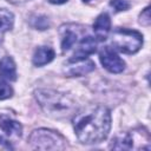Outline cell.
Instances as JSON below:
<instances>
[{"mask_svg": "<svg viewBox=\"0 0 151 151\" xmlns=\"http://www.w3.org/2000/svg\"><path fill=\"white\" fill-rule=\"evenodd\" d=\"M73 129L83 144H97L106 139L111 129V113L105 106H90L74 113Z\"/></svg>", "mask_w": 151, "mask_h": 151, "instance_id": "cell-1", "label": "cell"}, {"mask_svg": "<svg viewBox=\"0 0 151 151\" xmlns=\"http://www.w3.org/2000/svg\"><path fill=\"white\" fill-rule=\"evenodd\" d=\"M34 96L41 109L53 118H66L74 116L77 112L76 101L65 93L54 90L39 88L34 92Z\"/></svg>", "mask_w": 151, "mask_h": 151, "instance_id": "cell-2", "label": "cell"}, {"mask_svg": "<svg viewBox=\"0 0 151 151\" xmlns=\"http://www.w3.org/2000/svg\"><path fill=\"white\" fill-rule=\"evenodd\" d=\"M111 42L119 52L133 54L143 46V35L136 29L116 28L111 35Z\"/></svg>", "mask_w": 151, "mask_h": 151, "instance_id": "cell-3", "label": "cell"}, {"mask_svg": "<svg viewBox=\"0 0 151 151\" xmlns=\"http://www.w3.org/2000/svg\"><path fill=\"white\" fill-rule=\"evenodd\" d=\"M28 143L38 150H64L67 147V140L64 136L48 129L34 130L28 138Z\"/></svg>", "mask_w": 151, "mask_h": 151, "instance_id": "cell-4", "label": "cell"}, {"mask_svg": "<svg viewBox=\"0 0 151 151\" xmlns=\"http://www.w3.org/2000/svg\"><path fill=\"white\" fill-rule=\"evenodd\" d=\"M99 60L101 65L111 73H120L125 68V61L110 46H104L99 52Z\"/></svg>", "mask_w": 151, "mask_h": 151, "instance_id": "cell-5", "label": "cell"}, {"mask_svg": "<svg viewBox=\"0 0 151 151\" xmlns=\"http://www.w3.org/2000/svg\"><path fill=\"white\" fill-rule=\"evenodd\" d=\"M78 25H73V24H67V25H63L59 28V34L61 38V51L66 52L68 51L78 40V37L80 34V32H83L85 28H77Z\"/></svg>", "mask_w": 151, "mask_h": 151, "instance_id": "cell-6", "label": "cell"}, {"mask_svg": "<svg viewBox=\"0 0 151 151\" xmlns=\"http://www.w3.org/2000/svg\"><path fill=\"white\" fill-rule=\"evenodd\" d=\"M97 50V39L87 35L84 37L83 40L80 41L78 48L76 50V52L73 53V55L70 58L68 61L74 63V61H80V60H85L88 55H91L92 53H94Z\"/></svg>", "mask_w": 151, "mask_h": 151, "instance_id": "cell-7", "label": "cell"}, {"mask_svg": "<svg viewBox=\"0 0 151 151\" xmlns=\"http://www.w3.org/2000/svg\"><path fill=\"white\" fill-rule=\"evenodd\" d=\"M0 129L11 138L19 139L22 134V126L19 122L12 119L7 114H0Z\"/></svg>", "mask_w": 151, "mask_h": 151, "instance_id": "cell-8", "label": "cell"}, {"mask_svg": "<svg viewBox=\"0 0 151 151\" xmlns=\"http://www.w3.org/2000/svg\"><path fill=\"white\" fill-rule=\"evenodd\" d=\"M138 132H122L117 134L111 143V149L114 150H132L134 149V142Z\"/></svg>", "mask_w": 151, "mask_h": 151, "instance_id": "cell-9", "label": "cell"}, {"mask_svg": "<svg viewBox=\"0 0 151 151\" xmlns=\"http://www.w3.org/2000/svg\"><path fill=\"white\" fill-rule=\"evenodd\" d=\"M68 64L70 65L65 68V72L70 77H80L94 70V63L86 59L80 61H74V63L68 61Z\"/></svg>", "mask_w": 151, "mask_h": 151, "instance_id": "cell-10", "label": "cell"}, {"mask_svg": "<svg viewBox=\"0 0 151 151\" xmlns=\"http://www.w3.org/2000/svg\"><path fill=\"white\" fill-rule=\"evenodd\" d=\"M111 28V20L109 14L101 13L97 17L93 24V32L98 40H105L107 38V34L110 33Z\"/></svg>", "mask_w": 151, "mask_h": 151, "instance_id": "cell-11", "label": "cell"}, {"mask_svg": "<svg viewBox=\"0 0 151 151\" xmlns=\"http://www.w3.org/2000/svg\"><path fill=\"white\" fill-rule=\"evenodd\" d=\"M0 77L6 80L17 79V67L15 63L11 57H4L0 60Z\"/></svg>", "mask_w": 151, "mask_h": 151, "instance_id": "cell-12", "label": "cell"}, {"mask_svg": "<svg viewBox=\"0 0 151 151\" xmlns=\"http://www.w3.org/2000/svg\"><path fill=\"white\" fill-rule=\"evenodd\" d=\"M54 58V51L48 46H41L35 50L33 54V64L35 66H44L51 63Z\"/></svg>", "mask_w": 151, "mask_h": 151, "instance_id": "cell-13", "label": "cell"}, {"mask_svg": "<svg viewBox=\"0 0 151 151\" xmlns=\"http://www.w3.org/2000/svg\"><path fill=\"white\" fill-rule=\"evenodd\" d=\"M14 24V15L6 8H0V32L5 33L12 29Z\"/></svg>", "mask_w": 151, "mask_h": 151, "instance_id": "cell-14", "label": "cell"}, {"mask_svg": "<svg viewBox=\"0 0 151 151\" xmlns=\"http://www.w3.org/2000/svg\"><path fill=\"white\" fill-rule=\"evenodd\" d=\"M31 25H32V27H34V28H37V29H46V28H48L50 22H48L47 17L38 15V17L32 18Z\"/></svg>", "mask_w": 151, "mask_h": 151, "instance_id": "cell-15", "label": "cell"}, {"mask_svg": "<svg viewBox=\"0 0 151 151\" xmlns=\"http://www.w3.org/2000/svg\"><path fill=\"white\" fill-rule=\"evenodd\" d=\"M12 94H13L12 87H11L4 79H0V100L11 98Z\"/></svg>", "mask_w": 151, "mask_h": 151, "instance_id": "cell-16", "label": "cell"}, {"mask_svg": "<svg viewBox=\"0 0 151 151\" xmlns=\"http://www.w3.org/2000/svg\"><path fill=\"white\" fill-rule=\"evenodd\" d=\"M110 5L117 11V12H122V11H126L130 7V4L127 0H111Z\"/></svg>", "mask_w": 151, "mask_h": 151, "instance_id": "cell-17", "label": "cell"}, {"mask_svg": "<svg viewBox=\"0 0 151 151\" xmlns=\"http://www.w3.org/2000/svg\"><path fill=\"white\" fill-rule=\"evenodd\" d=\"M139 21H140L142 25H145V26L150 25V21H151V20H150V8H149V7H146V8L140 13Z\"/></svg>", "mask_w": 151, "mask_h": 151, "instance_id": "cell-18", "label": "cell"}, {"mask_svg": "<svg viewBox=\"0 0 151 151\" xmlns=\"http://www.w3.org/2000/svg\"><path fill=\"white\" fill-rule=\"evenodd\" d=\"M0 145H4V146H7V147H11V144L2 137V136H0Z\"/></svg>", "mask_w": 151, "mask_h": 151, "instance_id": "cell-19", "label": "cell"}, {"mask_svg": "<svg viewBox=\"0 0 151 151\" xmlns=\"http://www.w3.org/2000/svg\"><path fill=\"white\" fill-rule=\"evenodd\" d=\"M51 4H55V5H60V4H64L66 2L67 0H48Z\"/></svg>", "mask_w": 151, "mask_h": 151, "instance_id": "cell-20", "label": "cell"}, {"mask_svg": "<svg viewBox=\"0 0 151 151\" xmlns=\"http://www.w3.org/2000/svg\"><path fill=\"white\" fill-rule=\"evenodd\" d=\"M7 1L11 4H22V2H26L28 0H7Z\"/></svg>", "mask_w": 151, "mask_h": 151, "instance_id": "cell-21", "label": "cell"}, {"mask_svg": "<svg viewBox=\"0 0 151 151\" xmlns=\"http://www.w3.org/2000/svg\"><path fill=\"white\" fill-rule=\"evenodd\" d=\"M2 34H4V33L0 32V46H1V44H2Z\"/></svg>", "mask_w": 151, "mask_h": 151, "instance_id": "cell-22", "label": "cell"}, {"mask_svg": "<svg viewBox=\"0 0 151 151\" xmlns=\"http://www.w3.org/2000/svg\"><path fill=\"white\" fill-rule=\"evenodd\" d=\"M84 2H88V1H91V0H83Z\"/></svg>", "mask_w": 151, "mask_h": 151, "instance_id": "cell-23", "label": "cell"}]
</instances>
